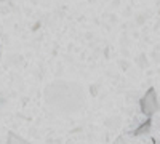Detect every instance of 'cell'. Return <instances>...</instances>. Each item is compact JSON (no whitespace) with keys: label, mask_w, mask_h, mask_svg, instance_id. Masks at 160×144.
<instances>
[{"label":"cell","mask_w":160,"mask_h":144,"mask_svg":"<svg viewBox=\"0 0 160 144\" xmlns=\"http://www.w3.org/2000/svg\"><path fill=\"white\" fill-rule=\"evenodd\" d=\"M141 106H142V111L148 107V106H151L149 107V115L152 114V112H155L157 111V99H155V95H154V90H151L149 91V95H146L144 96V99L141 101Z\"/></svg>","instance_id":"obj_1"},{"label":"cell","mask_w":160,"mask_h":144,"mask_svg":"<svg viewBox=\"0 0 160 144\" xmlns=\"http://www.w3.org/2000/svg\"><path fill=\"white\" fill-rule=\"evenodd\" d=\"M7 144H31V142L24 141V139L19 138L16 133H10V135H8V141H7Z\"/></svg>","instance_id":"obj_2"},{"label":"cell","mask_w":160,"mask_h":144,"mask_svg":"<svg viewBox=\"0 0 160 144\" xmlns=\"http://www.w3.org/2000/svg\"><path fill=\"white\" fill-rule=\"evenodd\" d=\"M2 102H3V99H0V104H2Z\"/></svg>","instance_id":"obj_3"},{"label":"cell","mask_w":160,"mask_h":144,"mask_svg":"<svg viewBox=\"0 0 160 144\" xmlns=\"http://www.w3.org/2000/svg\"><path fill=\"white\" fill-rule=\"evenodd\" d=\"M0 2H3V0H0Z\"/></svg>","instance_id":"obj_4"}]
</instances>
